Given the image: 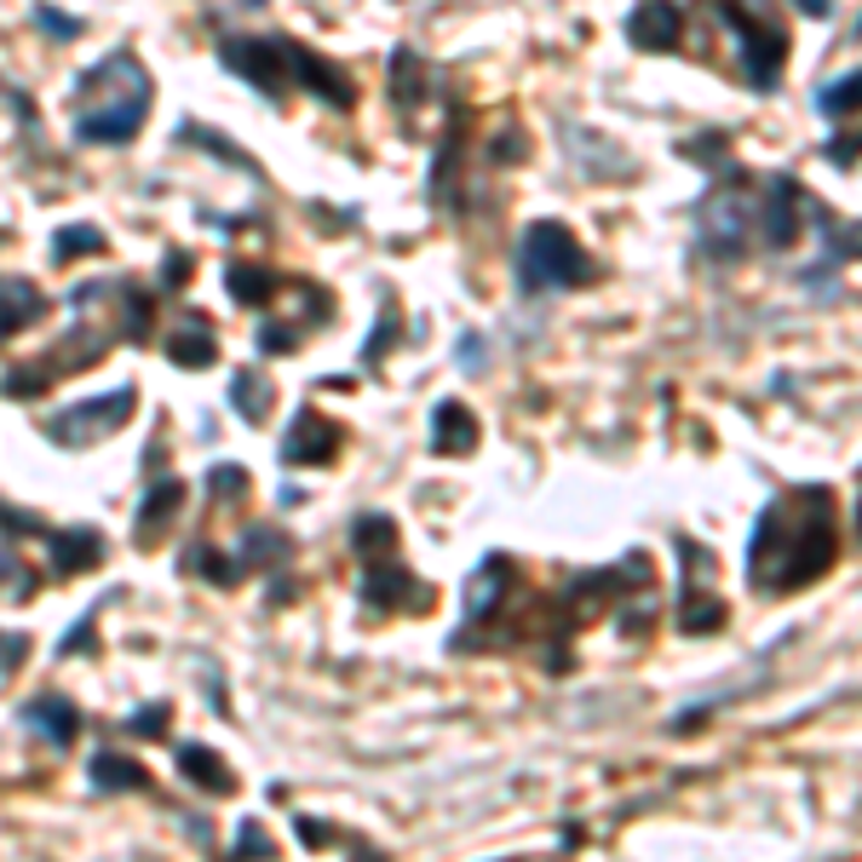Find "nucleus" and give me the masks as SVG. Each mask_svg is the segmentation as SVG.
<instances>
[{
	"mask_svg": "<svg viewBox=\"0 0 862 862\" xmlns=\"http://www.w3.org/2000/svg\"><path fill=\"white\" fill-rule=\"evenodd\" d=\"M184 277H190V253H168V264H161V282H168V288H184Z\"/></svg>",
	"mask_w": 862,
	"mask_h": 862,
	"instance_id": "43",
	"label": "nucleus"
},
{
	"mask_svg": "<svg viewBox=\"0 0 862 862\" xmlns=\"http://www.w3.org/2000/svg\"><path fill=\"white\" fill-rule=\"evenodd\" d=\"M282 58H288V70H300L293 81H300V87H311L317 98H328V104H340V110H351V104H357V87L345 81V70H340V63L317 58L311 47H288V41H282Z\"/></svg>",
	"mask_w": 862,
	"mask_h": 862,
	"instance_id": "14",
	"label": "nucleus"
},
{
	"mask_svg": "<svg viewBox=\"0 0 862 862\" xmlns=\"http://www.w3.org/2000/svg\"><path fill=\"white\" fill-rule=\"evenodd\" d=\"M179 570L184 575H208L213 587H237L242 581V570H237V558H224V552H213L208 541H196L184 558H179Z\"/></svg>",
	"mask_w": 862,
	"mask_h": 862,
	"instance_id": "26",
	"label": "nucleus"
},
{
	"mask_svg": "<svg viewBox=\"0 0 862 862\" xmlns=\"http://www.w3.org/2000/svg\"><path fill=\"white\" fill-rule=\"evenodd\" d=\"M219 63H224V70H237L248 87H259L264 98H282V92H288L282 41H224V47H219Z\"/></svg>",
	"mask_w": 862,
	"mask_h": 862,
	"instance_id": "7",
	"label": "nucleus"
},
{
	"mask_svg": "<svg viewBox=\"0 0 862 862\" xmlns=\"http://www.w3.org/2000/svg\"><path fill=\"white\" fill-rule=\"evenodd\" d=\"M168 357L179 362V369H213V362H219V340H213V328L190 317V322L179 328V334L168 340Z\"/></svg>",
	"mask_w": 862,
	"mask_h": 862,
	"instance_id": "22",
	"label": "nucleus"
},
{
	"mask_svg": "<svg viewBox=\"0 0 862 862\" xmlns=\"http://www.w3.org/2000/svg\"><path fill=\"white\" fill-rule=\"evenodd\" d=\"M208 489H213V501H248V489H253V478H248V467H230V460H219V467L208 472Z\"/></svg>",
	"mask_w": 862,
	"mask_h": 862,
	"instance_id": "31",
	"label": "nucleus"
},
{
	"mask_svg": "<svg viewBox=\"0 0 862 862\" xmlns=\"http://www.w3.org/2000/svg\"><path fill=\"white\" fill-rule=\"evenodd\" d=\"M0 535H36V541H47V523L36 518V512H23V507H7V501H0Z\"/></svg>",
	"mask_w": 862,
	"mask_h": 862,
	"instance_id": "35",
	"label": "nucleus"
},
{
	"mask_svg": "<svg viewBox=\"0 0 862 862\" xmlns=\"http://www.w3.org/2000/svg\"><path fill=\"white\" fill-rule=\"evenodd\" d=\"M282 467H328V460L340 454V425L334 420H322L311 403L293 414V425H288V438H282Z\"/></svg>",
	"mask_w": 862,
	"mask_h": 862,
	"instance_id": "10",
	"label": "nucleus"
},
{
	"mask_svg": "<svg viewBox=\"0 0 862 862\" xmlns=\"http://www.w3.org/2000/svg\"><path fill=\"white\" fill-rule=\"evenodd\" d=\"M52 311V300L29 277H0V340H18Z\"/></svg>",
	"mask_w": 862,
	"mask_h": 862,
	"instance_id": "16",
	"label": "nucleus"
},
{
	"mask_svg": "<svg viewBox=\"0 0 862 862\" xmlns=\"http://www.w3.org/2000/svg\"><path fill=\"white\" fill-rule=\"evenodd\" d=\"M834 558H840L834 494L822 483H805V489L776 494L759 512L753 541H748V581L759 592H793L834 570Z\"/></svg>",
	"mask_w": 862,
	"mask_h": 862,
	"instance_id": "1",
	"label": "nucleus"
},
{
	"mask_svg": "<svg viewBox=\"0 0 862 862\" xmlns=\"http://www.w3.org/2000/svg\"><path fill=\"white\" fill-rule=\"evenodd\" d=\"M512 587H518V563L507 552H489L467 581V627H483L494 610H501V599Z\"/></svg>",
	"mask_w": 862,
	"mask_h": 862,
	"instance_id": "12",
	"label": "nucleus"
},
{
	"mask_svg": "<svg viewBox=\"0 0 862 862\" xmlns=\"http://www.w3.org/2000/svg\"><path fill=\"white\" fill-rule=\"evenodd\" d=\"M800 208H805V190L793 184L788 173L765 179V208H753L765 248H793V242H800V230H805V213Z\"/></svg>",
	"mask_w": 862,
	"mask_h": 862,
	"instance_id": "9",
	"label": "nucleus"
},
{
	"mask_svg": "<svg viewBox=\"0 0 862 862\" xmlns=\"http://www.w3.org/2000/svg\"><path fill=\"white\" fill-rule=\"evenodd\" d=\"M36 23L47 29V36H52V41H76V36H81V29H87L81 18H70V12H58V7H36Z\"/></svg>",
	"mask_w": 862,
	"mask_h": 862,
	"instance_id": "37",
	"label": "nucleus"
},
{
	"mask_svg": "<svg viewBox=\"0 0 862 862\" xmlns=\"http://www.w3.org/2000/svg\"><path fill=\"white\" fill-rule=\"evenodd\" d=\"M599 277V264L587 259V248L563 230L558 219H535L518 242V288L547 293V288H587Z\"/></svg>",
	"mask_w": 862,
	"mask_h": 862,
	"instance_id": "2",
	"label": "nucleus"
},
{
	"mask_svg": "<svg viewBox=\"0 0 862 862\" xmlns=\"http://www.w3.org/2000/svg\"><path fill=\"white\" fill-rule=\"evenodd\" d=\"M47 547H52V575L63 581V575H81V570H92L98 558H104V535L98 529H47Z\"/></svg>",
	"mask_w": 862,
	"mask_h": 862,
	"instance_id": "18",
	"label": "nucleus"
},
{
	"mask_svg": "<svg viewBox=\"0 0 862 862\" xmlns=\"http://www.w3.org/2000/svg\"><path fill=\"white\" fill-rule=\"evenodd\" d=\"M253 345H259L264 357H293V351H300V328H288V322H264L259 334H253Z\"/></svg>",
	"mask_w": 862,
	"mask_h": 862,
	"instance_id": "34",
	"label": "nucleus"
},
{
	"mask_svg": "<svg viewBox=\"0 0 862 862\" xmlns=\"http://www.w3.org/2000/svg\"><path fill=\"white\" fill-rule=\"evenodd\" d=\"M828 161H840V168H851V161H856V144H851V139H828Z\"/></svg>",
	"mask_w": 862,
	"mask_h": 862,
	"instance_id": "46",
	"label": "nucleus"
},
{
	"mask_svg": "<svg viewBox=\"0 0 862 862\" xmlns=\"http://www.w3.org/2000/svg\"><path fill=\"white\" fill-rule=\"evenodd\" d=\"M425 92H431L425 63H420L409 47H397V52H391V98H397V104H403V110H414Z\"/></svg>",
	"mask_w": 862,
	"mask_h": 862,
	"instance_id": "24",
	"label": "nucleus"
},
{
	"mask_svg": "<svg viewBox=\"0 0 862 862\" xmlns=\"http://www.w3.org/2000/svg\"><path fill=\"white\" fill-rule=\"evenodd\" d=\"M224 282H230V293H237L242 305H253V311H264V305L277 300V288H282V277L271 271V264H253V259L230 264V271H224Z\"/></svg>",
	"mask_w": 862,
	"mask_h": 862,
	"instance_id": "20",
	"label": "nucleus"
},
{
	"mask_svg": "<svg viewBox=\"0 0 862 862\" xmlns=\"http://www.w3.org/2000/svg\"><path fill=\"white\" fill-rule=\"evenodd\" d=\"M391 345H397V305H380V322H374L369 345H362V362H380Z\"/></svg>",
	"mask_w": 862,
	"mask_h": 862,
	"instance_id": "36",
	"label": "nucleus"
},
{
	"mask_svg": "<svg viewBox=\"0 0 862 862\" xmlns=\"http://www.w3.org/2000/svg\"><path fill=\"white\" fill-rule=\"evenodd\" d=\"M277 558H288V535H277L271 523L248 529V535L237 541V570H242V575H248V570H264V563H277Z\"/></svg>",
	"mask_w": 862,
	"mask_h": 862,
	"instance_id": "25",
	"label": "nucleus"
},
{
	"mask_svg": "<svg viewBox=\"0 0 862 862\" xmlns=\"http://www.w3.org/2000/svg\"><path fill=\"white\" fill-rule=\"evenodd\" d=\"M132 414H139V391L132 385H116L104 397H87V403H70L47 420V438L63 443V449H87V443H104L110 431H121Z\"/></svg>",
	"mask_w": 862,
	"mask_h": 862,
	"instance_id": "4",
	"label": "nucleus"
},
{
	"mask_svg": "<svg viewBox=\"0 0 862 862\" xmlns=\"http://www.w3.org/2000/svg\"><path fill=\"white\" fill-rule=\"evenodd\" d=\"M713 12H719V18H731V23H736V36H742V81H748L753 92H776L782 58H788V36H782L776 23L748 18L736 0H719Z\"/></svg>",
	"mask_w": 862,
	"mask_h": 862,
	"instance_id": "5",
	"label": "nucleus"
},
{
	"mask_svg": "<svg viewBox=\"0 0 862 862\" xmlns=\"http://www.w3.org/2000/svg\"><path fill=\"white\" fill-rule=\"evenodd\" d=\"M179 776L196 782L202 793H213V800H230V793H237V771H230L224 759L213 748H202V742H184L179 748Z\"/></svg>",
	"mask_w": 862,
	"mask_h": 862,
	"instance_id": "19",
	"label": "nucleus"
},
{
	"mask_svg": "<svg viewBox=\"0 0 862 862\" xmlns=\"http://www.w3.org/2000/svg\"><path fill=\"white\" fill-rule=\"evenodd\" d=\"M293 834H300V845H334L340 834H334V828H322V822H311V816H293Z\"/></svg>",
	"mask_w": 862,
	"mask_h": 862,
	"instance_id": "41",
	"label": "nucleus"
},
{
	"mask_svg": "<svg viewBox=\"0 0 862 862\" xmlns=\"http://www.w3.org/2000/svg\"><path fill=\"white\" fill-rule=\"evenodd\" d=\"M168 724H173V702H144V708H132L127 731L144 736V742H161V736H168Z\"/></svg>",
	"mask_w": 862,
	"mask_h": 862,
	"instance_id": "32",
	"label": "nucleus"
},
{
	"mask_svg": "<svg viewBox=\"0 0 862 862\" xmlns=\"http://www.w3.org/2000/svg\"><path fill=\"white\" fill-rule=\"evenodd\" d=\"M92 633H98V610H87V615L70 627V639H58V655H87V650H92Z\"/></svg>",
	"mask_w": 862,
	"mask_h": 862,
	"instance_id": "38",
	"label": "nucleus"
},
{
	"mask_svg": "<svg viewBox=\"0 0 862 862\" xmlns=\"http://www.w3.org/2000/svg\"><path fill=\"white\" fill-rule=\"evenodd\" d=\"M856 98H862V76H856V70H845L834 87H822L816 104H822L828 116H834V121H851V116H856Z\"/></svg>",
	"mask_w": 862,
	"mask_h": 862,
	"instance_id": "30",
	"label": "nucleus"
},
{
	"mask_svg": "<svg viewBox=\"0 0 862 862\" xmlns=\"http://www.w3.org/2000/svg\"><path fill=\"white\" fill-rule=\"evenodd\" d=\"M144 116H150V92H127V98H116V104L81 110L76 116V139L81 144H127V139H139Z\"/></svg>",
	"mask_w": 862,
	"mask_h": 862,
	"instance_id": "8",
	"label": "nucleus"
},
{
	"mask_svg": "<svg viewBox=\"0 0 862 862\" xmlns=\"http://www.w3.org/2000/svg\"><path fill=\"white\" fill-rule=\"evenodd\" d=\"M104 230L98 224H63L52 237V259H81V253H104Z\"/></svg>",
	"mask_w": 862,
	"mask_h": 862,
	"instance_id": "29",
	"label": "nucleus"
},
{
	"mask_svg": "<svg viewBox=\"0 0 862 862\" xmlns=\"http://www.w3.org/2000/svg\"><path fill=\"white\" fill-rule=\"evenodd\" d=\"M92 788L98 793H139V788H150V771L127 753H98L92 759Z\"/></svg>",
	"mask_w": 862,
	"mask_h": 862,
	"instance_id": "21",
	"label": "nucleus"
},
{
	"mask_svg": "<svg viewBox=\"0 0 862 862\" xmlns=\"http://www.w3.org/2000/svg\"><path fill=\"white\" fill-rule=\"evenodd\" d=\"M179 139H184V144H202V150H213V156H224V161H237L242 173H259L248 150H237L230 139H219V132H208V127H179Z\"/></svg>",
	"mask_w": 862,
	"mask_h": 862,
	"instance_id": "33",
	"label": "nucleus"
},
{
	"mask_svg": "<svg viewBox=\"0 0 862 862\" xmlns=\"http://www.w3.org/2000/svg\"><path fill=\"white\" fill-rule=\"evenodd\" d=\"M271 380H264L259 369H242L237 380H230V409H237L248 425H264V420H271Z\"/></svg>",
	"mask_w": 862,
	"mask_h": 862,
	"instance_id": "23",
	"label": "nucleus"
},
{
	"mask_svg": "<svg viewBox=\"0 0 862 862\" xmlns=\"http://www.w3.org/2000/svg\"><path fill=\"white\" fill-rule=\"evenodd\" d=\"M529 144H523V132H501V139H494V161H512V156H523Z\"/></svg>",
	"mask_w": 862,
	"mask_h": 862,
	"instance_id": "45",
	"label": "nucleus"
},
{
	"mask_svg": "<svg viewBox=\"0 0 862 862\" xmlns=\"http://www.w3.org/2000/svg\"><path fill=\"white\" fill-rule=\"evenodd\" d=\"M12 581H23V587H29V570H23V563H18L12 552H0V592H7ZM29 592H36V587H29Z\"/></svg>",
	"mask_w": 862,
	"mask_h": 862,
	"instance_id": "44",
	"label": "nucleus"
},
{
	"mask_svg": "<svg viewBox=\"0 0 862 862\" xmlns=\"http://www.w3.org/2000/svg\"><path fill=\"white\" fill-rule=\"evenodd\" d=\"M237 851H248V856H277V840H271V834H264V828L248 816V822L237 828Z\"/></svg>",
	"mask_w": 862,
	"mask_h": 862,
	"instance_id": "39",
	"label": "nucleus"
},
{
	"mask_svg": "<svg viewBox=\"0 0 862 862\" xmlns=\"http://www.w3.org/2000/svg\"><path fill=\"white\" fill-rule=\"evenodd\" d=\"M362 604L369 610H380V615H391V610H431L438 604V592H431L425 581H414L403 563H380V558H369V570H362Z\"/></svg>",
	"mask_w": 862,
	"mask_h": 862,
	"instance_id": "6",
	"label": "nucleus"
},
{
	"mask_svg": "<svg viewBox=\"0 0 862 862\" xmlns=\"http://www.w3.org/2000/svg\"><path fill=\"white\" fill-rule=\"evenodd\" d=\"M793 7H800L805 18H828V12H834V0H793Z\"/></svg>",
	"mask_w": 862,
	"mask_h": 862,
	"instance_id": "47",
	"label": "nucleus"
},
{
	"mask_svg": "<svg viewBox=\"0 0 862 862\" xmlns=\"http://www.w3.org/2000/svg\"><path fill=\"white\" fill-rule=\"evenodd\" d=\"M431 449H438L443 460H460L478 449V420L467 403H454V397H443L438 409H431Z\"/></svg>",
	"mask_w": 862,
	"mask_h": 862,
	"instance_id": "17",
	"label": "nucleus"
},
{
	"mask_svg": "<svg viewBox=\"0 0 862 862\" xmlns=\"http://www.w3.org/2000/svg\"><path fill=\"white\" fill-rule=\"evenodd\" d=\"M748 230H753L748 190H742V179H724L719 190L702 196V208H695V253L713 259V264H736L748 248Z\"/></svg>",
	"mask_w": 862,
	"mask_h": 862,
	"instance_id": "3",
	"label": "nucleus"
},
{
	"mask_svg": "<svg viewBox=\"0 0 862 862\" xmlns=\"http://www.w3.org/2000/svg\"><path fill=\"white\" fill-rule=\"evenodd\" d=\"M18 724H23V731L29 736H41L47 748H76V736H81V708L70 702V695H36V702H23L18 708Z\"/></svg>",
	"mask_w": 862,
	"mask_h": 862,
	"instance_id": "11",
	"label": "nucleus"
},
{
	"mask_svg": "<svg viewBox=\"0 0 862 862\" xmlns=\"http://www.w3.org/2000/svg\"><path fill=\"white\" fill-rule=\"evenodd\" d=\"M351 547H357L362 558L391 552V547H397V518H391V512H362V518L351 523Z\"/></svg>",
	"mask_w": 862,
	"mask_h": 862,
	"instance_id": "28",
	"label": "nucleus"
},
{
	"mask_svg": "<svg viewBox=\"0 0 862 862\" xmlns=\"http://www.w3.org/2000/svg\"><path fill=\"white\" fill-rule=\"evenodd\" d=\"M184 483L179 478H161V483H150V494H144V507H139V523H132V541H139L144 552L150 547H161L168 541V529H173V518L184 512Z\"/></svg>",
	"mask_w": 862,
	"mask_h": 862,
	"instance_id": "15",
	"label": "nucleus"
},
{
	"mask_svg": "<svg viewBox=\"0 0 862 862\" xmlns=\"http://www.w3.org/2000/svg\"><path fill=\"white\" fill-rule=\"evenodd\" d=\"M724 615H731V610H724L719 599H702V587L684 581V604H679V627H684V633H719Z\"/></svg>",
	"mask_w": 862,
	"mask_h": 862,
	"instance_id": "27",
	"label": "nucleus"
},
{
	"mask_svg": "<svg viewBox=\"0 0 862 862\" xmlns=\"http://www.w3.org/2000/svg\"><path fill=\"white\" fill-rule=\"evenodd\" d=\"M23 655H29V639H23V633H12V627H0V673H12Z\"/></svg>",
	"mask_w": 862,
	"mask_h": 862,
	"instance_id": "40",
	"label": "nucleus"
},
{
	"mask_svg": "<svg viewBox=\"0 0 862 862\" xmlns=\"http://www.w3.org/2000/svg\"><path fill=\"white\" fill-rule=\"evenodd\" d=\"M454 362L478 374V369H483V334H460V357H454Z\"/></svg>",
	"mask_w": 862,
	"mask_h": 862,
	"instance_id": "42",
	"label": "nucleus"
},
{
	"mask_svg": "<svg viewBox=\"0 0 862 862\" xmlns=\"http://www.w3.org/2000/svg\"><path fill=\"white\" fill-rule=\"evenodd\" d=\"M627 41L639 52H673L684 41V12L673 0H644V7L627 12Z\"/></svg>",
	"mask_w": 862,
	"mask_h": 862,
	"instance_id": "13",
	"label": "nucleus"
}]
</instances>
